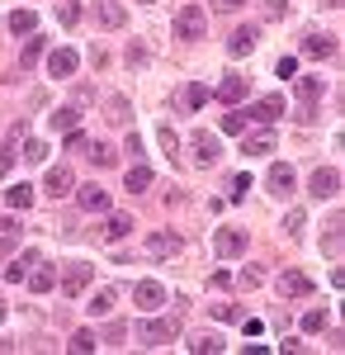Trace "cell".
<instances>
[{
	"mask_svg": "<svg viewBox=\"0 0 345 355\" xmlns=\"http://www.w3.org/2000/svg\"><path fill=\"white\" fill-rule=\"evenodd\" d=\"M147 62V48H128V67H142Z\"/></svg>",
	"mask_w": 345,
	"mask_h": 355,
	"instance_id": "cell-51",
	"label": "cell"
},
{
	"mask_svg": "<svg viewBox=\"0 0 345 355\" xmlns=\"http://www.w3.org/2000/svg\"><path fill=\"white\" fill-rule=\"evenodd\" d=\"M289 15V0H265V19H284Z\"/></svg>",
	"mask_w": 345,
	"mask_h": 355,
	"instance_id": "cell-41",
	"label": "cell"
},
{
	"mask_svg": "<svg viewBox=\"0 0 345 355\" xmlns=\"http://www.w3.org/2000/svg\"><path fill=\"white\" fill-rule=\"evenodd\" d=\"M241 95H246V76H222V85H218V100H222V105H237Z\"/></svg>",
	"mask_w": 345,
	"mask_h": 355,
	"instance_id": "cell-19",
	"label": "cell"
},
{
	"mask_svg": "<svg viewBox=\"0 0 345 355\" xmlns=\"http://www.w3.org/2000/svg\"><path fill=\"white\" fill-rule=\"evenodd\" d=\"M274 284H279V299H308V294H312V279L303 270H284Z\"/></svg>",
	"mask_w": 345,
	"mask_h": 355,
	"instance_id": "cell-7",
	"label": "cell"
},
{
	"mask_svg": "<svg viewBox=\"0 0 345 355\" xmlns=\"http://www.w3.org/2000/svg\"><path fill=\"white\" fill-rule=\"evenodd\" d=\"M28 266H38V251H24V256H19V261L5 270V279H10V284H19V279L28 275Z\"/></svg>",
	"mask_w": 345,
	"mask_h": 355,
	"instance_id": "cell-23",
	"label": "cell"
},
{
	"mask_svg": "<svg viewBox=\"0 0 345 355\" xmlns=\"http://www.w3.org/2000/svg\"><path fill=\"white\" fill-rule=\"evenodd\" d=\"M189 147H194V166H218L222 162V142H218L213 133H204V128L189 137Z\"/></svg>",
	"mask_w": 345,
	"mask_h": 355,
	"instance_id": "cell-4",
	"label": "cell"
},
{
	"mask_svg": "<svg viewBox=\"0 0 345 355\" xmlns=\"http://www.w3.org/2000/svg\"><path fill=\"white\" fill-rule=\"evenodd\" d=\"M321 5H326V10H341V0H321Z\"/></svg>",
	"mask_w": 345,
	"mask_h": 355,
	"instance_id": "cell-52",
	"label": "cell"
},
{
	"mask_svg": "<svg viewBox=\"0 0 345 355\" xmlns=\"http://www.w3.org/2000/svg\"><path fill=\"white\" fill-rule=\"evenodd\" d=\"M180 100H185V110H204V105H209V85L189 81V85H185V95H180Z\"/></svg>",
	"mask_w": 345,
	"mask_h": 355,
	"instance_id": "cell-21",
	"label": "cell"
},
{
	"mask_svg": "<svg viewBox=\"0 0 345 355\" xmlns=\"http://www.w3.org/2000/svg\"><path fill=\"white\" fill-rule=\"evenodd\" d=\"M43 190L53 194V199H62V194L76 190V180H71V171H67V166H53V171L43 175Z\"/></svg>",
	"mask_w": 345,
	"mask_h": 355,
	"instance_id": "cell-11",
	"label": "cell"
},
{
	"mask_svg": "<svg viewBox=\"0 0 345 355\" xmlns=\"http://www.w3.org/2000/svg\"><path fill=\"white\" fill-rule=\"evenodd\" d=\"M241 327H246V336H260V331H265V322H256V318H241Z\"/></svg>",
	"mask_w": 345,
	"mask_h": 355,
	"instance_id": "cell-50",
	"label": "cell"
},
{
	"mask_svg": "<svg viewBox=\"0 0 345 355\" xmlns=\"http://www.w3.org/2000/svg\"><path fill=\"white\" fill-rule=\"evenodd\" d=\"M5 204H10V209H28V204H33V190L19 180V185H10V190H5Z\"/></svg>",
	"mask_w": 345,
	"mask_h": 355,
	"instance_id": "cell-26",
	"label": "cell"
},
{
	"mask_svg": "<svg viewBox=\"0 0 345 355\" xmlns=\"http://www.w3.org/2000/svg\"><path fill=\"white\" fill-rule=\"evenodd\" d=\"M246 251V232L241 227H222L218 232V256H241Z\"/></svg>",
	"mask_w": 345,
	"mask_h": 355,
	"instance_id": "cell-16",
	"label": "cell"
},
{
	"mask_svg": "<svg viewBox=\"0 0 345 355\" xmlns=\"http://www.w3.org/2000/svg\"><path fill=\"white\" fill-rule=\"evenodd\" d=\"M317 95H321V76H298V100L303 105H312Z\"/></svg>",
	"mask_w": 345,
	"mask_h": 355,
	"instance_id": "cell-28",
	"label": "cell"
},
{
	"mask_svg": "<svg viewBox=\"0 0 345 355\" xmlns=\"http://www.w3.org/2000/svg\"><path fill=\"white\" fill-rule=\"evenodd\" d=\"M10 166H15V152H10V147H0V180L10 175Z\"/></svg>",
	"mask_w": 345,
	"mask_h": 355,
	"instance_id": "cell-49",
	"label": "cell"
},
{
	"mask_svg": "<svg viewBox=\"0 0 345 355\" xmlns=\"http://www.w3.org/2000/svg\"><path fill=\"white\" fill-rule=\"evenodd\" d=\"M33 28H38V15L33 10H15L10 15V33H33Z\"/></svg>",
	"mask_w": 345,
	"mask_h": 355,
	"instance_id": "cell-24",
	"label": "cell"
},
{
	"mask_svg": "<svg viewBox=\"0 0 345 355\" xmlns=\"http://www.w3.org/2000/svg\"><path fill=\"white\" fill-rule=\"evenodd\" d=\"M256 43H260V33L246 24V28H237V33L227 38V53H232V57H251V53H256Z\"/></svg>",
	"mask_w": 345,
	"mask_h": 355,
	"instance_id": "cell-14",
	"label": "cell"
},
{
	"mask_svg": "<svg viewBox=\"0 0 345 355\" xmlns=\"http://www.w3.org/2000/svg\"><path fill=\"white\" fill-rule=\"evenodd\" d=\"M222 5H227V10H237V5H246V0H222Z\"/></svg>",
	"mask_w": 345,
	"mask_h": 355,
	"instance_id": "cell-53",
	"label": "cell"
},
{
	"mask_svg": "<svg viewBox=\"0 0 345 355\" xmlns=\"http://www.w3.org/2000/svg\"><path fill=\"white\" fill-rule=\"evenodd\" d=\"M279 114H289V110H284V95H265V100H256V105L246 110V119H256V123H274Z\"/></svg>",
	"mask_w": 345,
	"mask_h": 355,
	"instance_id": "cell-8",
	"label": "cell"
},
{
	"mask_svg": "<svg viewBox=\"0 0 345 355\" xmlns=\"http://www.w3.org/2000/svg\"><path fill=\"white\" fill-rule=\"evenodd\" d=\"M38 57H43V38H28V43H24V53H19V67H33Z\"/></svg>",
	"mask_w": 345,
	"mask_h": 355,
	"instance_id": "cell-35",
	"label": "cell"
},
{
	"mask_svg": "<svg viewBox=\"0 0 345 355\" xmlns=\"http://www.w3.org/2000/svg\"><path fill=\"white\" fill-rule=\"evenodd\" d=\"M133 303L142 308V313H157L161 303H166V284H157V279H142V284H133Z\"/></svg>",
	"mask_w": 345,
	"mask_h": 355,
	"instance_id": "cell-6",
	"label": "cell"
},
{
	"mask_svg": "<svg viewBox=\"0 0 345 355\" xmlns=\"http://www.w3.org/2000/svg\"><path fill=\"white\" fill-rule=\"evenodd\" d=\"M76 204L85 209V214H105V209H109V194L90 180V185H80V190H76Z\"/></svg>",
	"mask_w": 345,
	"mask_h": 355,
	"instance_id": "cell-12",
	"label": "cell"
},
{
	"mask_svg": "<svg viewBox=\"0 0 345 355\" xmlns=\"http://www.w3.org/2000/svg\"><path fill=\"white\" fill-rule=\"evenodd\" d=\"M237 284H241V289H256V284H260V270H241Z\"/></svg>",
	"mask_w": 345,
	"mask_h": 355,
	"instance_id": "cell-46",
	"label": "cell"
},
{
	"mask_svg": "<svg viewBox=\"0 0 345 355\" xmlns=\"http://www.w3.org/2000/svg\"><path fill=\"white\" fill-rule=\"evenodd\" d=\"M85 147H90V137L71 128V133H67V152H85Z\"/></svg>",
	"mask_w": 345,
	"mask_h": 355,
	"instance_id": "cell-42",
	"label": "cell"
},
{
	"mask_svg": "<svg viewBox=\"0 0 345 355\" xmlns=\"http://www.w3.org/2000/svg\"><path fill=\"white\" fill-rule=\"evenodd\" d=\"M76 67H80V53H76V48H57V53L48 57V71H53V76H71Z\"/></svg>",
	"mask_w": 345,
	"mask_h": 355,
	"instance_id": "cell-15",
	"label": "cell"
},
{
	"mask_svg": "<svg viewBox=\"0 0 345 355\" xmlns=\"http://www.w3.org/2000/svg\"><path fill=\"white\" fill-rule=\"evenodd\" d=\"M142 5H152V0H142Z\"/></svg>",
	"mask_w": 345,
	"mask_h": 355,
	"instance_id": "cell-55",
	"label": "cell"
},
{
	"mask_svg": "<svg viewBox=\"0 0 345 355\" xmlns=\"http://www.w3.org/2000/svg\"><path fill=\"white\" fill-rule=\"evenodd\" d=\"M246 190H251V175H246V171L232 175V199H246Z\"/></svg>",
	"mask_w": 345,
	"mask_h": 355,
	"instance_id": "cell-43",
	"label": "cell"
},
{
	"mask_svg": "<svg viewBox=\"0 0 345 355\" xmlns=\"http://www.w3.org/2000/svg\"><path fill=\"white\" fill-rule=\"evenodd\" d=\"M246 128V114H222V133H241Z\"/></svg>",
	"mask_w": 345,
	"mask_h": 355,
	"instance_id": "cell-40",
	"label": "cell"
},
{
	"mask_svg": "<svg viewBox=\"0 0 345 355\" xmlns=\"http://www.w3.org/2000/svg\"><path fill=\"white\" fill-rule=\"evenodd\" d=\"M85 308H90L95 318H109V313H114V289H100V294H95V299L85 303Z\"/></svg>",
	"mask_w": 345,
	"mask_h": 355,
	"instance_id": "cell-29",
	"label": "cell"
},
{
	"mask_svg": "<svg viewBox=\"0 0 345 355\" xmlns=\"http://www.w3.org/2000/svg\"><path fill=\"white\" fill-rule=\"evenodd\" d=\"M326 256H341V218L331 223V232H326Z\"/></svg>",
	"mask_w": 345,
	"mask_h": 355,
	"instance_id": "cell-39",
	"label": "cell"
},
{
	"mask_svg": "<svg viewBox=\"0 0 345 355\" xmlns=\"http://www.w3.org/2000/svg\"><path fill=\"white\" fill-rule=\"evenodd\" d=\"M308 194H312V199H336V194H341V171H331V166H326V171H312Z\"/></svg>",
	"mask_w": 345,
	"mask_h": 355,
	"instance_id": "cell-5",
	"label": "cell"
},
{
	"mask_svg": "<svg viewBox=\"0 0 345 355\" xmlns=\"http://www.w3.org/2000/svg\"><path fill=\"white\" fill-rule=\"evenodd\" d=\"M241 152H246V157H269V152H274V133H256V137H246V142H241Z\"/></svg>",
	"mask_w": 345,
	"mask_h": 355,
	"instance_id": "cell-20",
	"label": "cell"
},
{
	"mask_svg": "<svg viewBox=\"0 0 345 355\" xmlns=\"http://www.w3.org/2000/svg\"><path fill=\"white\" fill-rule=\"evenodd\" d=\"M48 119H53V128H62V133H71V128L80 123V110H76V105H67V110L48 114Z\"/></svg>",
	"mask_w": 345,
	"mask_h": 355,
	"instance_id": "cell-25",
	"label": "cell"
},
{
	"mask_svg": "<svg viewBox=\"0 0 345 355\" xmlns=\"http://www.w3.org/2000/svg\"><path fill=\"white\" fill-rule=\"evenodd\" d=\"M204 33H209V15H204V5L189 0L185 10L175 15V38H189V43H194V38H204Z\"/></svg>",
	"mask_w": 345,
	"mask_h": 355,
	"instance_id": "cell-1",
	"label": "cell"
},
{
	"mask_svg": "<svg viewBox=\"0 0 345 355\" xmlns=\"http://www.w3.org/2000/svg\"><path fill=\"white\" fill-rule=\"evenodd\" d=\"M293 71H298V57H279L274 62V76H293Z\"/></svg>",
	"mask_w": 345,
	"mask_h": 355,
	"instance_id": "cell-45",
	"label": "cell"
},
{
	"mask_svg": "<svg viewBox=\"0 0 345 355\" xmlns=\"http://www.w3.org/2000/svg\"><path fill=\"white\" fill-rule=\"evenodd\" d=\"M128 110H133V105H128V95H114V100H109V123H128Z\"/></svg>",
	"mask_w": 345,
	"mask_h": 355,
	"instance_id": "cell-30",
	"label": "cell"
},
{
	"mask_svg": "<svg viewBox=\"0 0 345 355\" xmlns=\"http://www.w3.org/2000/svg\"><path fill=\"white\" fill-rule=\"evenodd\" d=\"M53 284H57V270H53V266H43V270L28 275V289H33V294H48Z\"/></svg>",
	"mask_w": 345,
	"mask_h": 355,
	"instance_id": "cell-22",
	"label": "cell"
},
{
	"mask_svg": "<svg viewBox=\"0 0 345 355\" xmlns=\"http://www.w3.org/2000/svg\"><path fill=\"white\" fill-rule=\"evenodd\" d=\"M85 157H90L95 166H114V147H105V142H90V147H85Z\"/></svg>",
	"mask_w": 345,
	"mask_h": 355,
	"instance_id": "cell-34",
	"label": "cell"
},
{
	"mask_svg": "<svg viewBox=\"0 0 345 355\" xmlns=\"http://www.w3.org/2000/svg\"><path fill=\"white\" fill-rule=\"evenodd\" d=\"M90 279H95V266H90V261H71L67 275H62V294H67V299H80Z\"/></svg>",
	"mask_w": 345,
	"mask_h": 355,
	"instance_id": "cell-2",
	"label": "cell"
},
{
	"mask_svg": "<svg viewBox=\"0 0 345 355\" xmlns=\"http://www.w3.org/2000/svg\"><path fill=\"white\" fill-rule=\"evenodd\" d=\"M189 351H222V341H218L213 331H204V336H194V341H189Z\"/></svg>",
	"mask_w": 345,
	"mask_h": 355,
	"instance_id": "cell-38",
	"label": "cell"
},
{
	"mask_svg": "<svg viewBox=\"0 0 345 355\" xmlns=\"http://www.w3.org/2000/svg\"><path fill=\"white\" fill-rule=\"evenodd\" d=\"M326 327V308H312V313H303V331H321Z\"/></svg>",
	"mask_w": 345,
	"mask_h": 355,
	"instance_id": "cell-37",
	"label": "cell"
},
{
	"mask_svg": "<svg viewBox=\"0 0 345 355\" xmlns=\"http://www.w3.org/2000/svg\"><path fill=\"white\" fill-rule=\"evenodd\" d=\"M147 256H152V261L180 256V237H175V232H152V237H147Z\"/></svg>",
	"mask_w": 345,
	"mask_h": 355,
	"instance_id": "cell-10",
	"label": "cell"
},
{
	"mask_svg": "<svg viewBox=\"0 0 345 355\" xmlns=\"http://www.w3.org/2000/svg\"><path fill=\"white\" fill-rule=\"evenodd\" d=\"M95 15H100V24H105V28H123V24H128V10H123L118 0H95Z\"/></svg>",
	"mask_w": 345,
	"mask_h": 355,
	"instance_id": "cell-13",
	"label": "cell"
},
{
	"mask_svg": "<svg viewBox=\"0 0 345 355\" xmlns=\"http://www.w3.org/2000/svg\"><path fill=\"white\" fill-rule=\"evenodd\" d=\"M175 318H152V322H142L137 327V341L142 346H166V341H175Z\"/></svg>",
	"mask_w": 345,
	"mask_h": 355,
	"instance_id": "cell-3",
	"label": "cell"
},
{
	"mask_svg": "<svg viewBox=\"0 0 345 355\" xmlns=\"http://www.w3.org/2000/svg\"><path fill=\"white\" fill-rule=\"evenodd\" d=\"M284 227H289V237H303V227H308V218H303V214L293 209V214H289V223H284Z\"/></svg>",
	"mask_w": 345,
	"mask_h": 355,
	"instance_id": "cell-44",
	"label": "cell"
},
{
	"mask_svg": "<svg viewBox=\"0 0 345 355\" xmlns=\"http://www.w3.org/2000/svg\"><path fill=\"white\" fill-rule=\"evenodd\" d=\"M303 53L308 57H331L336 53V38H331V33H308V38H303Z\"/></svg>",
	"mask_w": 345,
	"mask_h": 355,
	"instance_id": "cell-17",
	"label": "cell"
},
{
	"mask_svg": "<svg viewBox=\"0 0 345 355\" xmlns=\"http://www.w3.org/2000/svg\"><path fill=\"white\" fill-rule=\"evenodd\" d=\"M0 322H5V303H0Z\"/></svg>",
	"mask_w": 345,
	"mask_h": 355,
	"instance_id": "cell-54",
	"label": "cell"
},
{
	"mask_svg": "<svg viewBox=\"0 0 345 355\" xmlns=\"http://www.w3.org/2000/svg\"><path fill=\"white\" fill-rule=\"evenodd\" d=\"M95 346H100V336H95V331H76V336H71V351H95Z\"/></svg>",
	"mask_w": 345,
	"mask_h": 355,
	"instance_id": "cell-36",
	"label": "cell"
},
{
	"mask_svg": "<svg viewBox=\"0 0 345 355\" xmlns=\"http://www.w3.org/2000/svg\"><path fill=\"white\" fill-rule=\"evenodd\" d=\"M213 313H218V318H227V322H237V318H241V308H232V303H218Z\"/></svg>",
	"mask_w": 345,
	"mask_h": 355,
	"instance_id": "cell-48",
	"label": "cell"
},
{
	"mask_svg": "<svg viewBox=\"0 0 345 355\" xmlns=\"http://www.w3.org/2000/svg\"><path fill=\"white\" fill-rule=\"evenodd\" d=\"M147 185H152V166H142V162L128 166V175H123V190H128V194H142Z\"/></svg>",
	"mask_w": 345,
	"mask_h": 355,
	"instance_id": "cell-18",
	"label": "cell"
},
{
	"mask_svg": "<svg viewBox=\"0 0 345 355\" xmlns=\"http://www.w3.org/2000/svg\"><path fill=\"white\" fill-rule=\"evenodd\" d=\"M57 24H62V28H76L80 24V5H76V0H67V5L57 10Z\"/></svg>",
	"mask_w": 345,
	"mask_h": 355,
	"instance_id": "cell-33",
	"label": "cell"
},
{
	"mask_svg": "<svg viewBox=\"0 0 345 355\" xmlns=\"http://www.w3.org/2000/svg\"><path fill=\"white\" fill-rule=\"evenodd\" d=\"M123 152H128V157L137 162V157H142V137H137V133H128V142H123Z\"/></svg>",
	"mask_w": 345,
	"mask_h": 355,
	"instance_id": "cell-47",
	"label": "cell"
},
{
	"mask_svg": "<svg viewBox=\"0 0 345 355\" xmlns=\"http://www.w3.org/2000/svg\"><path fill=\"white\" fill-rule=\"evenodd\" d=\"M265 185H269V194H279V199H289V194H293V185H298V175H293V166H269Z\"/></svg>",
	"mask_w": 345,
	"mask_h": 355,
	"instance_id": "cell-9",
	"label": "cell"
},
{
	"mask_svg": "<svg viewBox=\"0 0 345 355\" xmlns=\"http://www.w3.org/2000/svg\"><path fill=\"white\" fill-rule=\"evenodd\" d=\"M109 237H114V242H118V237H128V232H133V218H128V214H114V218H109V227H105Z\"/></svg>",
	"mask_w": 345,
	"mask_h": 355,
	"instance_id": "cell-32",
	"label": "cell"
},
{
	"mask_svg": "<svg viewBox=\"0 0 345 355\" xmlns=\"http://www.w3.org/2000/svg\"><path fill=\"white\" fill-rule=\"evenodd\" d=\"M24 162H33V166L48 162V142H43V137H28L24 142Z\"/></svg>",
	"mask_w": 345,
	"mask_h": 355,
	"instance_id": "cell-31",
	"label": "cell"
},
{
	"mask_svg": "<svg viewBox=\"0 0 345 355\" xmlns=\"http://www.w3.org/2000/svg\"><path fill=\"white\" fill-rule=\"evenodd\" d=\"M15 246H19V223L0 218V251H15Z\"/></svg>",
	"mask_w": 345,
	"mask_h": 355,
	"instance_id": "cell-27",
	"label": "cell"
}]
</instances>
